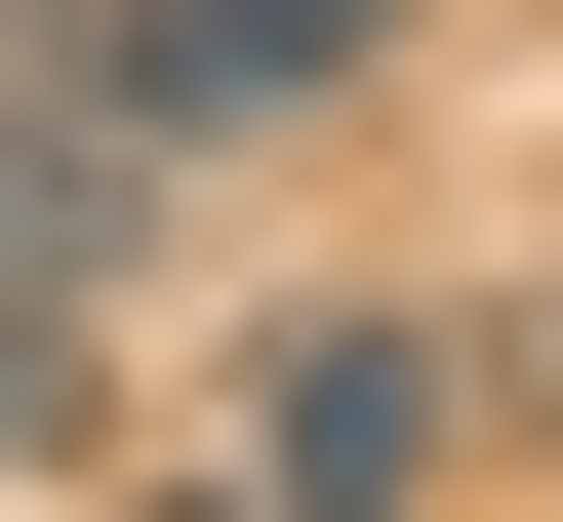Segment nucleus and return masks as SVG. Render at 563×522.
<instances>
[{
  "instance_id": "nucleus-5",
  "label": "nucleus",
  "mask_w": 563,
  "mask_h": 522,
  "mask_svg": "<svg viewBox=\"0 0 563 522\" xmlns=\"http://www.w3.org/2000/svg\"><path fill=\"white\" fill-rule=\"evenodd\" d=\"M162 522H242V482H162Z\"/></svg>"
},
{
  "instance_id": "nucleus-2",
  "label": "nucleus",
  "mask_w": 563,
  "mask_h": 522,
  "mask_svg": "<svg viewBox=\"0 0 563 522\" xmlns=\"http://www.w3.org/2000/svg\"><path fill=\"white\" fill-rule=\"evenodd\" d=\"M41 81H81L121 162H282V121L402 81V0H41Z\"/></svg>"
},
{
  "instance_id": "nucleus-1",
  "label": "nucleus",
  "mask_w": 563,
  "mask_h": 522,
  "mask_svg": "<svg viewBox=\"0 0 563 522\" xmlns=\"http://www.w3.org/2000/svg\"><path fill=\"white\" fill-rule=\"evenodd\" d=\"M443 482H483V322H443V281L242 322V522H443Z\"/></svg>"
},
{
  "instance_id": "nucleus-3",
  "label": "nucleus",
  "mask_w": 563,
  "mask_h": 522,
  "mask_svg": "<svg viewBox=\"0 0 563 522\" xmlns=\"http://www.w3.org/2000/svg\"><path fill=\"white\" fill-rule=\"evenodd\" d=\"M483 442H523V482H563V281H523V322H483Z\"/></svg>"
},
{
  "instance_id": "nucleus-4",
  "label": "nucleus",
  "mask_w": 563,
  "mask_h": 522,
  "mask_svg": "<svg viewBox=\"0 0 563 522\" xmlns=\"http://www.w3.org/2000/svg\"><path fill=\"white\" fill-rule=\"evenodd\" d=\"M41 442H81V322H0V482H41Z\"/></svg>"
}]
</instances>
